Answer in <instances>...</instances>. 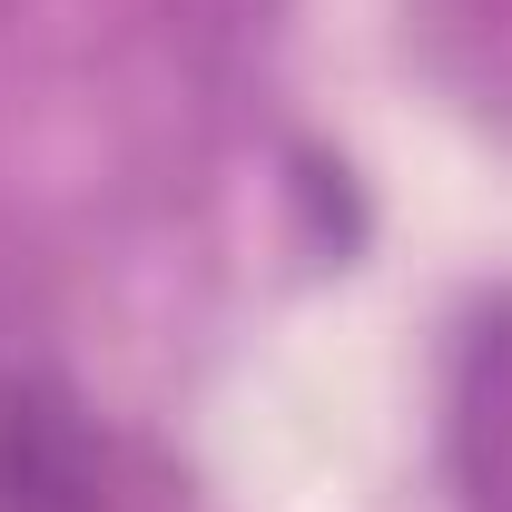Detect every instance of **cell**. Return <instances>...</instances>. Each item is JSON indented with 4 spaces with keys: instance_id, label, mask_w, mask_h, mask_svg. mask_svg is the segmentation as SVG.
<instances>
[{
    "instance_id": "1",
    "label": "cell",
    "mask_w": 512,
    "mask_h": 512,
    "mask_svg": "<svg viewBox=\"0 0 512 512\" xmlns=\"http://www.w3.org/2000/svg\"><path fill=\"white\" fill-rule=\"evenodd\" d=\"M0 512H109V463L60 384H0Z\"/></svg>"
}]
</instances>
